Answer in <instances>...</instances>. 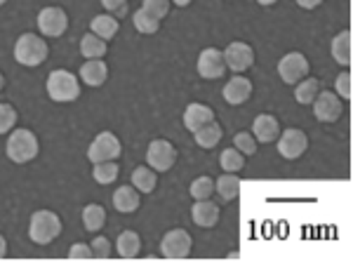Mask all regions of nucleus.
<instances>
[{"mask_svg": "<svg viewBox=\"0 0 353 273\" xmlns=\"http://www.w3.org/2000/svg\"><path fill=\"white\" fill-rule=\"evenodd\" d=\"M48 94L50 99L57 101V104H68V101H76L81 97V83L73 76L71 71H64V68H57L48 76Z\"/></svg>", "mask_w": 353, "mask_h": 273, "instance_id": "f257e3e1", "label": "nucleus"}, {"mask_svg": "<svg viewBox=\"0 0 353 273\" xmlns=\"http://www.w3.org/2000/svg\"><path fill=\"white\" fill-rule=\"evenodd\" d=\"M61 233V219L57 217L52 210H38L31 214L28 224V236L36 245H50L57 236Z\"/></svg>", "mask_w": 353, "mask_h": 273, "instance_id": "f03ea898", "label": "nucleus"}, {"mask_svg": "<svg viewBox=\"0 0 353 273\" xmlns=\"http://www.w3.org/2000/svg\"><path fill=\"white\" fill-rule=\"evenodd\" d=\"M41 146H38V136L31 132V130H12L8 136V158L12 163H31L33 158L38 156Z\"/></svg>", "mask_w": 353, "mask_h": 273, "instance_id": "7ed1b4c3", "label": "nucleus"}, {"mask_svg": "<svg viewBox=\"0 0 353 273\" xmlns=\"http://www.w3.org/2000/svg\"><path fill=\"white\" fill-rule=\"evenodd\" d=\"M50 54V48L43 38H38L36 33H24L19 36V41L14 43V59L21 66H41Z\"/></svg>", "mask_w": 353, "mask_h": 273, "instance_id": "20e7f679", "label": "nucleus"}, {"mask_svg": "<svg viewBox=\"0 0 353 273\" xmlns=\"http://www.w3.org/2000/svg\"><path fill=\"white\" fill-rule=\"evenodd\" d=\"M121 151H123V146H121V139H118L116 134L99 132L88 149V161H92V165L118 161V158H121Z\"/></svg>", "mask_w": 353, "mask_h": 273, "instance_id": "39448f33", "label": "nucleus"}, {"mask_svg": "<svg viewBox=\"0 0 353 273\" xmlns=\"http://www.w3.org/2000/svg\"><path fill=\"white\" fill-rule=\"evenodd\" d=\"M193 241H191V233L184 229H172L163 236L161 241V254L168 259H184L191 254Z\"/></svg>", "mask_w": 353, "mask_h": 273, "instance_id": "423d86ee", "label": "nucleus"}, {"mask_svg": "<svg viewBox=\"0 0 353 273\" xmlns=\"http://www.w3.org/2000/svg\"><path fill=\"white\" fill-rule=\"evenodd\" d=\"M146 163L153 172H168L176 163V149L168 139H153L146 149Z\"/></svg>", "mask_w": 353, "mask_h": 273, "instance_id": "0eeeda50", "label": "nucleus"}, {"mask_svg": "<svg viewBox=\"0 0 353 273\" xmlns=\"http://www.w3.org/2000/svg\"><path fill=\"white\" fill-rule=\"evenodd\" d=\"M309 59L301 52H290L278 61V76L283 78L288 85H297L309 76Z\"/></svg>", "mask_w": 353, "mask_h": 273, "instance_id": "6e6552de", "label": "nucleus"}, {"mask_svg": "<svg viewBox=\"0 0 353 273\" xmlns=\"http://www.w3.org/2000/svg\"><path fill=\"white\" fill-rule=\"evenodd\" d=\"M68 28V17L61 8H43L41 12H38V31L43 33V36L48 38H59L64 36Z\"/></svg>", "mask_w": 353, "mask_h": 273, "instance_id": "1a4fd4ad", "label": "nucleus"}, {"mask_svg": "<svg viewBox=\"0 0 353 273\" xmlns=\"http://www.w3.org/2000/svg\"><path fill=\"white\" fill-rule=\"evenodd\" d=\"M276 146H278V153H281L285 161H297L301 153L309 149V136L297 128H290L276 139Z\"/></svg>", "mask_w": 353, "mask_h": 273, "instance_id": "9d476101", "label": "nucleus"}, {"mask_svg": "<svg viewBox=\"0 0 353 273\" xmlns=\"http://www.w3.org/2000/svg\"><path fill=\"white\" fill-rule=\"evenodd\" d=\"M221 54H224L226 68H231L236 76H241L243 71H248L254 64V50L243 41H233L231 45H226Z\"/></svg>", "mask_w": 353, "mask_h": 273, "instance_id": "9b49d317", "label": "nucleus"}, {"mask_svg": "<svg viewBox=\"0 0 353 273\" xmlns=\"http://www.w3.org/2000/svg\"><path fill=\"white\" fill-rule=\"evenodd\" d=\"M311 106H313V116H316L321 123L339 121L341 111H344V106H341V99L334 92H318V97L313 99Z\"/></svg>", "mask_w": 353, "mask_h": 273, "instance_id": "f8f14e48", "label": "nucleus"}, {"mask_svg": "<svg viewBox=\"0 0 353 273\" xmlns=\"http://www.w3.org/2000/svg\"><path fill=\"white\" fill-rule=\"evenodd\" d=\"M198 73L208 81H214V78H221L226 73V61L221 50L217 48H205L201 57H198Z\"/></svg>", "mask_w": 353, "mask_h": 273, "instance_id": "ddd939ff", "label": "nucleus"}, {"mask_svg": "<svg viewBox=\"0 0 353 273\" xmlns=\"http://www.w3.org/2000/svg\"><path fill=\"white\" fill-rule=\"evenodd\" d=\"M252 136L257 139V144H271L281 136V123H278L276 116L271 113H259L252 123Z\"/></svg>", "mask_w": 353, "mask_h": 273, "instance_id": "4468645a", "label": "nucleus"}, {"mask_svg": "<svg viewBox=\"0 0 353 273\" xmlns=\"http://www.w3.org/2000/svg\"><path fill=\"white\" fill-rule=\"evenodd\" d=\"M221 94H224L226 104L241 106L250 99V97H252V83H250L245 76H233L231 81L224 85V92Z\"/></svg>", "mask_w": 353, "mask_h": 273, "instance_id": "2eb2a0df", "label": "nucleus"}, {"mask_svg": "<svg viewBox=\"0 0 353 273\" xmlns=\"http://www.w3.org/2000/svg\"><path fill=\"white\" fill-rule=\"evenodd\" d=\"M214 121V111L210 109V106L205 104H198V101H193V104L186 106L184 111V125L189 132H198L201 128H205L208 123Z\"/></svg>", "mask_w": 353, "mask_h": 273, "instance_id": "dca6fc26", "label": "nucleus"}, {"mask_svg": "<svg viewBox=\"0 0 353 273\" xmlns=\"http://www.w3.org/2000/svg\"><path fill=\"white\" fill-rule=\"evenodd\" d=\"M109 78V66L104 64V59H88L81 66V81L90 88H101Z\"/></svg>", "mask_w": 353, "mask_h": 273, "instance_id": "f3484780", "label": "nucleus"}, {"mask_svg": "<svg viewBox=\"0 0 353 273\" xmlns=\"http://www.w3.org/2000/svg\"><path fill=\"white\" fill-rule=\"evenodd\" d=\"M191 217H193V221H196V226H201V229H212V226L219 221V208H217V203H212V201H198V203H193Z\"/></svg>", "mask_w": 353, "mask_h": 273, "instance_id": "a211bd4d", "label": "nucleus"}, {"mask_svg": "<svg viewBox=\"0 0 353 273\" xmlns=\"http://www.w3.org/2000/svg\"><path fill=\"white\" fill-rule=\"evenodd\" d=\"M139 205H141V196L134 186H121V189L113 193V208H116L118 212L130 214V212H134V210H139Z\"/></svg>", "mask_w": 353, "mask_h": 273, "instance_id": "6ab92c4d", "label": "nucleus"}, {"mask_svg": "<svg viewBox=\"0 0 353 273\" xmlns=\"http://www.w3.org/2000/svg\"><path fill=\"white\" fill-rule=\"evenodd\" d=\"M332 59L337 61L339 66H349L353 59V43H351V31H341L332 38Z\"/></svg>", "mask_w": 353, "mask_h": 273, "instance_id": "aec40b11", "label": "nucleus"}, {"mask_svg": "<svg viewBox=\"0 0 353 273\" xmlns=\"http://www.w3.org/2000/svg\"><path fill=\"white\" fill-rule=\"evenodd\" d=\"M116 252L118 257H125V259H132L137 254L141 252V238L137 231H123L116 241Z\"/></svg>", "mask_w": 353, "mask_h": 273, "instance_id": "412c9836", "label": "nucleus"}, {"mask_svg": "<svg viewBox=\"0 0 353 273\" xmlns=\"http://www.w3.org/2000/svg\"><path fill=\"white\" fill-rule=\"evenodd\" d=\"M90 28L94 33L97 38H101V41H111L113 36L118 33V19L111 14H97L92 21H90Z\"/></svg>", "mask_w": 353, "mask_h": 273, "instance_id": "4be33fe9", "label": "nucleus"}, {"mask_svg": "<svg viewBox=\"0 0 353 273\" xmlns=\"http://www.w3.org/2000/svg\"><path fill=\"white\" fill-rule=\"evenodd\" d=\"M156 184H158V177H156V172H153L149 165H141V168H137L132 172V186L139 193L156 191Z\"/></svg>", "mask_w": 353, "mask_h": 273, "instance_id": "5701e85b", "label": "nucleus"}, {"mask_svg": "<svg viewBox=\"0 0 353 273\" xmlns=\"http://www.w3.org/2000/svg\"><path fill=\"white\" fill-rule=\"evenodd\" d=\"M83 224H85V229H88L90 233H97V231H101L104 229V224H106V210L101 208V205H88V208L83 210Z\"/></svg>", "mask_w": 353, "mask_h": 273, "instance_id": "b1692460", "label": "nucleus"}, {"mask_svg": "<svg viewBox=\"0 0 353 273\" xmlns=\"http://www.w3.org/2000/svg\"><path fill=\"white\" fill-rule=\"evenodd\" d=\"M214 191H217L226 203L236 201L238 193H241V179H238L236 174H226L224 172L221 177H217V181H214Z\"/></svg>", "mask_w": 353, "mask_h": 273, "instance_id": "393cba45", "label": "nucleus"}, {"mask_svg": "<svg viewBox=\"0 0 353 273\" xmlns=\"http://www.w3.org/2000/svg\"><path fill=\"white\" fill-rule=\"evenodd\" d=\"M318 92H321V81L318 78H304V81L294 85V99L299 104H313Z\"/></svg>", "mask_w": 353, "mask_h": 273, "instance_id": "a878e982", "label": "nucleus"}, {"mask_svg": "<svg viewBox=\"0 0 353 273\" xmlns=\"http://www.w3.org/2000/svg\"><path fill=\"white\" fill-rule=\"evenodd\" d=\"M193 136H196V144L201 146V149H214L221 141V128L212 121L198 130V132H193Z\"/></svg>", "mask_w": 353, "mask_h": 273, "instance_id": "bb28decb", "label": "nucleus"}, {"mask_svg": "<svg viewBox=\"0 0 353 273\" xmlns=\"http://www.w3.org/2000/svg\"><path fill=\"white\" fill-rule=\"evenodd\" d=\"M106 41H101V38H97L94 33H88V36L81 38V52L85 59H101V57L106 54Z\"/></svg>", "mask_w": 353, "mask_h": 273, "instance_id": "cd10ccee", "label": "nucleus"}, {"mask_svg": "<svg viewBox=\"0 0 353 273\" xmlns=\"http://www.w3.org/2000/svg\"><path fill=\"white\" fill-rule=\"evenodd\" d=\"M118 172H121V168H118V163H116V161L92 165V177H94L97 184H101V186L113 184V181L118 179Z\"/></svg>", "mask_w": 353, "mask_h": 273, "instance_id": "c85d7f7f", "label": "nucleus"}, {"mask_svg": "<svg viewBox=\"0 0 353 273\" xmlns=\"http://www.w3.org/2000/svg\"><path fill=\"white\" fill-rule=\"evenodd\" d=\"M189 193H191V198L193 201H210L212 198V193H214V179L212 177H196L191 181V186H189Z\"/></svg>", "mask_w": 353, "mask_h": 273, "instance_id": "c756f323", "label": "nucleus"}, {"mask_svg": "<svg viewBox=\"0 0 353 273\" xmlns=\"http://www.w3.org/2000/svg\"><path fill=\"white\" fill-rule=\"evenodd\" d=\"M219 165L226 174H233V172H238V170L245 168V156L243 153H238L236 149H224L219 156Z\"/></svg>", "mask_w": 353, "mask_h": 273, "instance_id": "7c9ffc66", "label": "nucleus"}, {"mask_svg": "<svg viewBox=\"0 0 353 273\" xmlns=\"http://www.w3.org/2000/svg\"><path fill=\"white\" fill-rule=\"evenodd\" d=\"M132 21H134V28L139 33H156L158 28H161V21H158L156 17H151L146 10H141V8L132 14Z\"/></svg>", "mask_w": 353, "mask_h": 273, "instance_id": "2f4dec72", "label": "nucleus"}, {"mask_svg": "<svg viewBox=\"0 0 353 273\" xmlns=\"http://www.w3.org/2000/svg\"><path fill=\"white\" fill-rule=\"evenodd\" d=\"M233 149L243 156H254L257 153V139L252 136V132H238L233 136Z\"/></svg>", "mask_w": 353, "mask_h": 273, "instance_id": "473e14b6", "label": "nucleus"}, {"mask_svg": "<svg viewBox=\"0 0 353 273\" xmlns=\"http://www.w3.org/2000/svg\"><path fill=\"white\" fill-rule=\"evenodd\" d=\"M17 125V111L10 104H0V134L12 132Z\"/></svg>", "mask_w": 353, "mask_h": 273, "instance_id": "72a5a7b5", "label": "nucleus"}, {"mask_svg": "<svg viewBox=\"0 0 353 273\" xmlns=\"http://www.w3.org/2000/svg\"><path fill=\"white\" fill-rule=\"evenodd\" d=\"M141 10H146L151 17H156V19L161 21L163 17L170 12V0H144Z\"/></svg>", "mask_w": 353, "mask_h": 273, "instance_id": "f704fd0d", "label": "nucleus"}, {"mask_svg": "<svg viewBox=\"0 0 353 273\" xmlns=\"http://www.w3.org/2000/svg\"><path fill=\"white\" fill-rule=\"evenodd\" d=\"M334 90H337L334 94H337L339 99H351L353 88H351V73H349V71L339 73L337 81H334Z\"/></svg>", "mask_w": 353, "mask_h": 273, "instance_id": "c9c22d12", "label": "nucleus"}, {"mask_svg": "<svg viewBox=\"0 0 353 273\" xmlns=\"http://www.w3.org/2000/svg\"><path fill=\"white\" fill-rule=\"evenodd\" d=\"M90 247H92V254H94V257H99V259L111 257V241H109V238L97 236Z\"/></svg>", "mask_w": 353, "mask_h": 273, "instance_id": "e433bc0d", "label": "nucleus"}, {"mask_svg": "<svg viewBox=\"0 0 353 273\" xmlns=\"http://www.w3.org/2000/svg\"><path fill=\"white\" fill-rule=\"evenodd\" d=\"M101 5H104L106 14L116 17V19L128 14V0H101Z\"/></svg>", "mask_w": 353, "mask_h": 273, "instance_id": "4c0bfd02", "label": "nucleus"}, {"mask_svg": "<svg viewBox=\"0 0 353 273\" xmlns=\"http://www.w3.org/2000/svg\"><path fill=\"white\" fill-rule=\"evenodd\" d=\"M68 257L71 259H92L94 254L88 243H76V245H71V250H68Z\"/></svg>", "mask_w": 353, "mask_h": 273, "instance_id": "58836bf2", "label": "nucleus"}, {"mask_svg": "<svg viewBox=\"0 0 353 273\" xmlns=\"http://www.w3.org/2000/svg\"><path fill=\"white\" fill-rule=\"evenodd\" d=\"M323 0H297V5H301L304 10H313V8H318Z\"/></svg>", "mask_w": 353, "mask_h": 273, "instance_id": "ea45409f", "label": "nucleus"}, {"mask_svg": "<svg viewBox=\"0 0 353 273\" xmlns=\"http://www.w3.org/2000/svg\"><path fill=\"white\" fill-rule=\"evenodd\" d=\"M5 254H8V243H5V238L0 236V259H3Z\"/></svg>", "mask_w": 353, "mask_h": 273, "instance_id": "a19ab883", "label": "nucleus"}, {"mask_svg": "<svg viewBox=\"0 0 353 273\" xmlns=\"http://www.w3.org/2000/svg\"><path fill=\"white\" fill-rule=\"evenodd\" d=\"M174 5H179V8H186L189 3H193V0H172Z\"/></svg>", "mask_w": 353, "mask_h": 273, "instance_id": "79ce46f5", "label": "nucleus"}, {"mask_svg": "<svg viewBox=\"0 0 353 273\" xmlns=\"http://www.w3.org/2000/svg\"><path fill=\"white\" fill-rule=\"evenodd\" d=\"M259 5H273V3H278V0H257Z\"/></svg>", "mask_w": 353, "mask_h": 273, "instance_id": "37998d69", "label": "nucleus"}, {"mask_svg": "<svg viewBox=\"0 0 353 273\" xmlns=\"http://www.w3.org/2000/svg\"><path fill=\"white\" fill-rule=\"evenodd\" d=\"M3 85H5V78H3V73H0V90H3Z\"/></svg>", "mask_w": 353, "mask_h": 273, "instance_id": "c03bdc74", "label": "nucleus"}, {"mask_svg": "<svg viewBox=\"0 0 353 273\" xmlns=\"http://www.w3.org/2000/svg\"><path fill=\"white\" fill-rule=\"evenodd\" d=\"M5 3H8V0H0V5H5Z\"/></svg>", "mask_w": 353, "mask_h": 273, "instance_id": "a18cd8bd", "label": "nucleus"}]
</instances>
